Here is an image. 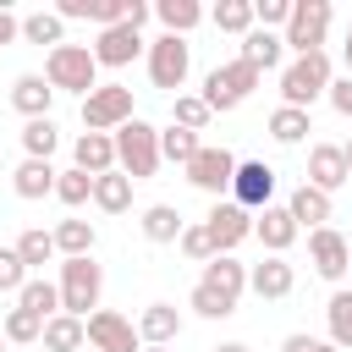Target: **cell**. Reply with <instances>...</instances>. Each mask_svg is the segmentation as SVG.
Masks as SVG:
<instances>
[{
    "mask_svg": "<svg viewBox=\"0 0 352 352\" xmlns=\"http://www.w3.org/2000/svg\"><path fill=\"white\" fill-rule=\"evenodd\" d=\"M346 182H352V176H346L341 143H314V148H308V187L336 192V187H346Z\"/></svg>",
    "mask_w": 352,
    "mask_h": 352,
    "instance_id": "obj_19",
    "label": "cell"
},
{
    "mask_svg": "<svg viewBox=\"0 0 352 352\" xmlns=\"http://www.w3.org/2000/svg\"><path fill=\"white\" fill-rule=\"evenodd\" d=\"M50 352H77V346H88V330H82V319H72V314H55V319H44V336H38Z\"/></svg>",
    "mask_w": 352,
    "mask_h": 352,
    "instance_id": "obj_30",
    "label": "cell"
},
{
    "mask_svg": "<svg viewBox=\"0 0 352 352\" xmlns=\"http://www.w3.org/2000/svg\"><path fill=\"white\" fill-rule=\"evenodd\" d=\"M55 198H60L66 209H82V204H94V176H82L77 165H72V170H55Z\"/></svg>",
    "mask_w": 352,
    "mask_h": 352,
    "instance_id": "obj_37",
    "label": "cell"
},
{
    "mask_svg": "<svg viewBox=\"0 0 352 352\" xmlns=\"http://www.w3.org/2000/svg\"><path fill=\"white\" fill-rule=\"evenodd\" d=\"M308 132H314V116H308V110H292V104L270 110V138H275V143L292 148V143H302Z\"/></svg>",
    "mask_w": 352,
    "mask_h": 352,
    "instance_id": "obj_32",
    "label": "cell"
},
{
    "mask_svg": "<svg viewBox=\"0 0 352 352\" xmlns=\"http://www.w3.org/2000/svg\"><path fill=\"white\" fill-rule=\"evenodd\" d=\"M258 88V72L248 66V60H226V66H214V72H204V104H209V116H226V110H236V104H248V94Z\"/></svg>",
    "mask_w": 352,
    "mask_h": 352,
    "instance_id": "obj_6",
    "label": "cell"
},
{
    "mask_svg": "<svg viewBox=\"0 0 352 352\" xmlns=\"http://www.w3.org/2000/svg\"><path fill=\"white\" fill-rule=\"evenodd\" d=\"M22 38V16H11L6 6H0V44H16Z\"/></svg>",
    "mask_w": 352,
    "mask_h": 352,
    "instance_id": "obj_46",
    "label": "cell"
},
{
    "mask_svg": "<svg viewBox=\"0 0 352 352\" xmlns=\"http://www.w3.org/2000/svg\"><path fill=\"white\" fill-rule=\"evenodd\" d=\"M94 204H99L104 214H126V209H132V176H121V170L94 176Z\"/></svg>",
    "mask_w": 352,
    "mask_h": 352,
    "instance_id": "obj_27",
    "label": "cell"
},
{
    "mask_svg": "<svg viewBox=\"0 0 352 352\" xmlns=\"http://www.w3.org/2000/svg\"><path fill=\"white\" fill-rule=\"evenodd\" d=\"M280 50H286V44H280V33L253 28V33H242V55H236V60H248V66L264 77V72H275V66H280Z\"/></svg>",
    "mask_w": 352,
    "mask_h": 352,
    "instance_id": "obj_24",
    "label": "cell"
},
{
    "mask_svg": "<svg viewBox=\"0 0 352 352\" xmlns=\"http://www.w3.org/2000/svg\"><path fill=\"white\" fill-rule=\"evenodd\" d=\"M11 192L28 198V204L55 198V165H50V160H22V165L11 170Z\"/></svg>",
    "mask_w": 352,
    "mask_h": 352,
    "instance_id": "obj_22",
    "label": "cell"
},
{
    "mask_svg": "<svg viewBox=\"0 0 352 352\" xmlns=\"http://www.w3.org/2000/svg\"><path fill=\"white\" fill-rule=\"evenodd\" d=\"M209 352H253L248 341H220V346H209Z\"/></svg>",
    "mask_w": 352,
    "mask_h": 352,
    "instance_id": "obj_47",
    "label": "cell"
},
{
    "mask_svg": "<svg viewBox=\"0 0 352 352\" xmlns=\"http://www.w3.org/2000/svg\"><path fill=\"white\" fill-rule=\"evenodd\" d=\"M209 22L220 28V33H253V0H220L214 11H209Z\"/></svg>",
    "mask_w": 352,
    "mask_h": 352,
    "instance_id": "obj_35",
    "label": "cell"
},
{
    "mask_svg": "<svg viewBox=\"0 0 352 352\" xmlns=\"http://www.w3.org/2000/svg\"><path fill=\"white\" fill-rule=\"evenodd\" d=\"M187 72H192V44H187V38L160 33V38L148 44V82H154V88H165V94H176V88L187 82Z\"/></svg>",
    "mask_w": 352,
    "mask_h": 352,
    "instance_id": "obj_8",
    "label": "cell"
},
{
    "mask_svg": "<svg viewBox=\"0 0 352 352\" xmlns=\"http://www.w3.org/2000/svg\"><path fill=\"white\" fill-rule=\"evenodd\" d=\"M0 336H6V346H28V341H38V336H44V319H33L28 308H6Z\"/></svg>",
    "mask_w": 352,
    "mask_h": 352,
    "instance_id": "obj_39",
    "label": "cell"
},
{
    "mask_svg": "<svg viewBox=\"0 0 352 352\" xmlns=\"http://www.w3.org/2000/svg\"><path fill=\"white\" fill-rule=\"evenodd\" d=\"M82 330H88V346H94V352H143L138 324H132L126 314H116V308H94V314L82 319Z\"/></svg>",
    "mask_w": 352,
    "mask_h": 352,
    "instance_id": "obj_11",
    "label": "cell"
},
{
    "mask_svg": "<svg viewBox=\"0 0 352 352\" xmlns=\"http://www.w3.org/2000/svg\"><path fill=\"white\" fill-rule=\"evenodd\" d=\"M50 236H55V253H60V258H94V226H88V220L72 214V220H60Z\"/></svg>",
    "mask_w": 352,
    "mask_h": 352,
    "instance_id": "obj_28",
    "label": "cell"
},
{
    "mask_svg": "<svg viewBox=\"0 0 352 352\" xmlns=\"http://www.w3.org/2000/svg\"><path fill=\"white\" fill-rule=\"evenodd\" d=\"M214 116H209V104L198 99V94H176V104H170V126H187V132H204Z\"/></svg>",
    "mask_w": 352,
    "mask_h": 352,
    "instance_id": "obj_40",
    "label": "cell"
},
{
    "mask_svg": "<svg viewBox=\"0 0 352 352\" xmlns=\"http://www.w3.org/2000/svg\"><path fill=\"white\" fill-rule=\"evenodd\" d=\"M72 165H77L82 176L116 170V138H110V132H82V138L72 143Z\"/></svg>",
    "mask_w": 352,
    "mask_h": 352,
    "instance_id": "obj_20",
    "label": "cell"
},
{
    "mask_svg": "<svg viewBox=\"0 0 352 352\" xmlns=\"http://www.w3.org/2000/svg\"><path fill=\"white\" fill-rule=\"evenodd\" d=\"M11 248H16V258H22V270H44V264L55 258V236H50L44 226H28V231H22V236H16Z\"/></svg>",
    "mask_w": 352,
    "mask_h": 352,
    "instance_id": "obj_33",
    "label": "cell"
},
{
    "mask_svg": "<svg viewBox=\"0 0 352 352\" xmlns=\"http://www.w3.org/2000/svg\"><path fill=\"white\" fill-rule=\"evenodd\" d=\"M286 214L297 220V231L308 226V231H319V226H330V192H319V187H297L292 198H286Z\"/></svg>",
    "mask_w": 352,
    "mask_h": 352,
    "instance_id": "obj_23",
    "label": "cell"
},
{
    "mask_svg": "<svg viewBox=\"0 0 352 352\" xmlns=\"http://www.w3.org/2000/svg\"><path fill=\"white\" fill-rule=\"evenodd\" d=\"M0 352H6V336H0Z\"/></svg>",
    "mask_w": 352,
    "mask_h": 352,
    "instance_id": "obj_51",
    "label": "cell"
},
{
    "mask_svg": "<svg viewBox=\"0 0 352 352\" xmlns=\"http://www.w3.org/2000/svg\"><path fill=\"white\" fill-rule=\"evenodd\" d=\"M176 336H182V308L176 302H148L138 314V341L143 346H176Z\"/></svg>",
    "mask_w": 352,
    "mask_h": 352,
    "instance_id": "obj_18",
    "label": "cell"
},
{
    "mask_svg": "<svg viewBox=\"0 0 352 352\" xmlns=\"http://www.w3.org/2000/svg\"><path fill=\"white\" fill-rule=\"evenodd\" d=\"M280 352H336V346L319 341V336H308V330H292V336L280 341Z\"/></svg>",
    "mask_w": 352,
    "mask_h": 352,
    "instance_id": "obj_45",
    "label": "cell"
},
{
    "mask_svg": "<svg viewBox=\"0 0 352 352\" xmlns=\"http://www.w3.org/2000/svg\"><path fill=\"white\" fill-rule=\"evenodd\" d=\"M330 0H292V16H286V28H280V44L286 50H297V55H314V50H324V38H330Z\"/></svg>",
    "mask_w": 352,
    "mask_h": 352,
    "instance_id": "obj_7",
    "label": "cell"
},
{
    "mask_svg": "<svg viewBox=\"0 0 352 352\" xmlns=\"http://www.w3.org/2000/svg\"><path fill=\"white\" fill-rule=\"evenodd\" d=\"M308 264H314V275L341 280V275L352 270V242H346L336 226H319V231H308Z\"/></svg>",
    "mask_w": 352,
    "mask_h": 352,
    "instance_id": "obj_14",
    "label": "cell"
},
{
    "mask_svg": "<svg viewBox=\"0 0 352 352\" xmlns=\"http://www.w3.org/2000/svg\"><path fill=\"white\" fill-rule=\"evenodd\" d=\"M341 160H346V176H352V143H341Z\"/></svg>",
    "mask_w": 352,
    "mask_h": 352,
    "instance_id": "obj_49",
    "label": "cell"
},
{
    "mask_svg": "<svg viewBox=\"0 0 352 352\" xmlns=\"http://www.w3.org/2000/svg\"><path fill=\"white\" fill-rule=\"evenodd\" d=\"M154 16H160V28H165L170 38H187V33L204 22V6H198V0H160Z\"/></svg>",
    "mask_w": 352,
    "mask_h": 352,
    "instance_id": "obj_26",
    "label": "cell"
},
{
    "mask_svg": "<svg viewBox=\"0 0 352 352\" xmlns=\"http://www.w3.org/2000/svg\"><path fill=\"white\" fill-rule=\"evenodd\" d=\"M330 77H336V66H330V55H324V50H314V55H297L292 66H280V104H292V110H308L314 99H324Z\"/></svg>",
    "mask_w": 352,
    "mask_h": 352,
    "instance_id": "obj_4",
    "label": "cell"
},
{
    "mask_svg": "<svg viewBox=\"0 0 352 352\" xmlns=\"http://www.w3.org/2000/svg\"><path fill=\"white\" fill-rule=\"evenodd\" d=\"M132 121V88L121 82H99L88 99H82V126L88 132H116Z\"/></svg>",
    "mask_w": 352,
    "mask_h": 352,
    "instance_id": "obj_9",
    "label": "cell"
},
{
    "mask_svg": "<svg viewBox=\"0 0 352 352\" xmlns=\"http://www.w3.org/2000/svg\"><path fill=\"white\" fill-rule=\"evenodd\" d=\"M286 16H292V0H253V28H286Z\"/></svg>",
    "mask_w": 352,
    "mask_h": 352,
    "instance_id": "obj_42",
    "label": "cell"
},
{
    "mask_svg": "<svg viewBox=\"0 0 352 352\" xmlns=\"http://www.w3.org/2000/svg\"><path fill=\"white\" fill-rule=\"evenodd\" d=\"M116 138V170L132 176V182H148L160 170V126H148L143 116H132L126 126L110 132Z\"/></svg>",
    "mask_w": 352,
    "mask_h": 352,
    "instance_id": "obj_2",
    "label": "cell"
},
{
    "mask_svg": "<svg viewBox=\"0 0 352 352\" xmlns=\"http://www.w3.org/2000/svg\"><path fill=\"white\" fill-rule=\"evenodd\" d=\"M11 104H16L28 121H38V116H50V104H55V88L44 82V72H22V77L11 82Z\"/></svg>",
    "mask_w": 352,
    "mask_h": 352,
    "instance_id": "obj_21",
    "label": "cell"
},
{
    "mask_svg": "<svg viewBox=\"0 0 352 352\" xmlns=\"http://www.w3.org/2000/svg\"><path fill=\"white\" fill-rule=\"evenodd\" d=\"M55 143H60V132H55V121H50V116H38V121H28V126H22V148H28V160H50V154H55Z\"/></svg>",
    "mask_w": 352,
    "mask_h": 352,
    "instance_id": "obj_38",
    "label": "cell"
},
{
    "mask_svg": "<svg viewBox=\"0 0 352 352\" xmlns=\"http://www.w3.org/2000/svg\"><path fill=\"white\" fill-rule=\"evenodd\" d=\"M198 148H204V138L187 132V126H165V132H160V160H170V165H187Z\"/></svg>",
    "mask_w": 352,
    "mask_h": 352,
    "instance_id": "obj_36",
    "label": "cell"
},
{
    "mask_svg": "<svg viewBox=\"0 0 352 352\" xmlns=\"http://www.w3.org/2000/svg\"><path fill=\"white\" fill-rule=\"evenodd\" d=\"M341 66H346V77H352V28H346V44H341Z\"/></svg>",
    "mask_w": 352,
    "mask_h": 352,
    "instance_id": "obj_48",
    "label": "cell"
},
{
    "mask_svg": "<svg viewBox=\"0 0 352 352\" xmlns=\"http://www.w3.org/2000/svg\"><path fill=\"white\" fill-rule=\"evenodd\" d=\"M22 38H28V44L60 50V44H66V22H60L55 11H28V16H22Z\"/></svg>",
    "mask_w": 352,
    "mask_h": 352,
    "instance_id": "obj_34",
    "label": "cell"
},
{
    "mask_svg": "<svg viewBox=\"0 0 352 352\" xmlns=\"http://www.w3.org/2000/svg\"><path fill=\"white\" fill-rule=\"evenodd\" d=\"M292 286H297V270L286 264V258H258L253 270H248V292H258L264 302H280V297H292Z\"/></svg>",
    "mask_w": 352,
    "mask_h": 352,
    "instance_id": "obj_17",
    "label": "cell"
},
{
    "mask_svg": "<svg viewBox=\"0 0 352 352\" xmlns=\"http://www.w3.org/2000/svg\"><path fill=\"white\" fill-rule=\"evenodd\" d=\"M143 352H170V346H143Z\"/></svg>",
    "mask_w": 352,
    "mask_h": 352,
    "instance_id": "obj_50",
    "label": "cell"
},
{
    "mask_svg": "<svg viewBox=\"0 0 352 352\" xmlns=\"http://www.w3.org/2000/svg\"><path fill=\"white\" fill-rule=\"evenodd\" d=\"M187 182L198 187V192H209V198H220V192H231V176H236V154L231 148H214V143H204L187 165Z\"/></svg>",
    "mask_w": 352,
    "mask_h": 352,
    "instance_id": "obj_10",
    "label": "cell"
},
{
    "mask_svg": "<svg viewBox=\"0 0 352 352\" xmlns=\"http://www.w3.org/2000/svg\"><path fill=\"white\" fill-rule=\"evenodd\" d=\"M242 292H248V264H236L231 253H214V258L204 264L187 308H192L198 319H231L236 302H242Z\"/></svg>",
    "mask_w": 352,
    "mask_h": 352,
    "instance_id": "obj_1",
    "label": "cell"
},
{
    "mask_svg": "<svg viewBox=\"0 0 352 352\" xmlns=\"http://www.w3.org/2000/svg\"><path fill=\"white\" fill-rule=\"evenodd\" d=\"M28 286V270L16 258V248H0V292H22Z\"/></svg>",
    "mask_w": 352,
    "mask_h": 352,
    "instance_id": "obj_43",
    "label": "cell"
},
{
    "mask_svg": "<svg viewBox=\"0 0 352 352\" xmlns=\"http://www.w3.org/2000/svg\"><path fill=\"white\" fill-rule=\"evenodd\" d=\"M204 231H209L214 253H231V248H242L253 236V214L242 204H231V198H214V209L204 214Z\"/></svg>",
    "mask_w": 352,
    "mask_h": 352,
    "instance_id": "obj_13",
    "label": "cell"
},
{
    "mask_svg": "<svg viewBox=\"0 0 352 352\" xmlns=\"http://www.w3.org/2000/svg\"><path fill=\"white\" fill-rule=\"evenodd\" d=\"M16 308H28L33 319H55V314H60V292H55V280L28 275V286L16 292Z\"/></svg>",
    "mask_w": 352,
    "mask_h": 352,
    "instance_id": "obj_29",
    "label": "cell"
},
{
    "mask_svg": "<svg viewBox=\"0 0 352 352\" xmlns=\"http://www.w3.org/2000/svg\"><path fill=\"white\" fill-rule=\"evenodd\" d=\"M88 50H94L99 66H116V72H121V66H132V60L143 55V33H138L132 22H116V28H99V38H94Z\"/></svg>",
    "mask_w": 352,
    "mask_h": 352,
    "instance_id": "obj_15",
    "label": "cell"
},
{
    "mask_svg": "<svg viewBox=\"0 0 352 352\" xmlns=\"http://www.w3.org/2000/svg\"><path fill=\"white\" fill-rule=\"evenodd\" d=\"M176 248L192 258V264H209L214 258V242H209V231H204V220L198 226H182V236H176Z\"/></svg>",
    "mask_w": 352,
    "mask_h": 352,
    "instance_id": "obj_41",
    "label": "cell"
},
{
    "mask_svg": "<svg viewBox=\"0 0 352 352\" xmlns=\"http://www.w3.org/2000/svg\"><path fill=\"white\" fill-rule=\"evenodd\" d=\"M182 226H187V220H182V209H176V204H148V209L138 214V231H143L154 248L176 242V236H182Z\"/></svg>",
    "mask_w": 352,
    "mask_h": 352,
    "instance_id": "obj_25",
    "label": "cell"
},
{
    "mask_svg": "<svg viewBox=\"0 0 352 352\" xmlns=\"http://www.w3.org/2000/svg\"><path fill=\"white\" fill-rule=\"evenodd\" d=\"M44 82L55 88V94H94L99 88V60H94V50L88 44H60V50H50L44 55Z\"/></svg>",
    "mask_w": 352,
    "mask_h": 352,
    "instance_id": "obj_3",
    "label": "cell"
},
{
    "mask_svg": "<svg viewBox=\"0 0 352 352\" xmlns=\"http://www.w3.org/2000/svg\"><path fill=\"white\" fill-rule=\"evenodd\" d=\"M324 319H330V346H336V352H352V292H346V286L330 292Z\"/></svg>",
    "mask_w": 352,
    "mask_h": 352,
    "instance_id": "obj_31",
    "label": "cell"
},
{
    "mask_svg": "<svg viewBox=\"0 0 352 352\" xmlns=\"http://www.w3.org/2000/svg\"><path fill=\"white\" fill-rule=\"evenodd\" d=\"M324 99H330V110H336V116H346V121H352V77H330Z\"/></svg>",
    "mask_w": 352,
    "mask_h": 352,
    "instance_id": "obj_44",
    "label": "cell"
},
{
    "mask_svg": "<svg viewBox=\"0 0 352 352\" xmlns=\"http://www.w3.org/2000/svg\"><path fill=\"white\" fill-rule=\"evenodd\" d=\"M231 204H242L248 214H258L264 204H275V165L264 160H236V176H231Z\"/></svg>",
    "mask_w": 352,
    "mask_h": 352,
    "instance_id": "obj_12",
    "label": "cell"
},
{
    "mask_svg": "<svg viewBox=\"0 0 352 352\" xmlns=\"http://www.w3.org/2000/svg\"><path fill=\"white\" fill-rule=\"evenodd\" d=\"M253 236L264 242V253H275V258H280V253L297 242V220L286 214V204H264V209L253 214Z\"/></svg>",
    "mask_w": 352,
    "mask_h": 352,
    "instance_id": "obj_16",
    "label": "cell"
},
{
    "mask_svg": "<svg viewBox=\"0 0 352 352\" xmlns=\"http://www.w3.org/2000/svg\"><path fill=\"white\" fill-rule=\"evenodd\" d=\"M55 292H60V314L88 319V314L99 308V297H104V270H99L94 258H60Z\"/></svg>",
    "mask_w": 352,
    "mask_h": 352,
    "instance_id": "obj_5",
    "label": "cell"
}]
</instances>
